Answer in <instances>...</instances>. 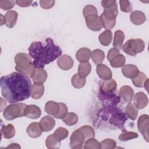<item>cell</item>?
Here are the masks:
<instances>
[{
	"label": "cell",
	"instance_id": "obj_7",
	"mask_svg": "<svg viewBox=\"0 0 149 149\" xmlns=\"http://www.w3.org/2000/svg\"><path fill=\"white\" fill-rule=\"evenodd\" d=\"M85 140L83 132L79 129L73 132L70 139V146L72 149H80L82 148Z\"/></svg>",
	"mask_w": 149,
	"mask_h": 149
},
{
	"label": "cell",
	"instance_id": "obj_49",
	"mask_svg": "<svg viewBox=\"0 0 149 149\" xmlns=\"http://www.w3.org/2000/svg\"><path fill=\"white\" fill-rule=\"evenodd\" d=\"M8 148H20V146L16 143H12L10 146L7 147Z\"/></svg>",
	"mask_w": 149,
	"mask_h": 149
},
{
	"label": "cell",
	"instance_id": "obj_43",
	"mask_svg": "<svg viewBox=\"0 0 149 149\" xmlns=\"http://www.w3.org/2000/svg\"><path fill=\"white\" fill-rule=\"evenodd\" d=\"M121 10L124 12H130L132 10L130 2L127 0H121L119 1Z\"/></svg>",
	"mask_w": 149,
	"mask_h": 149
},
{
	"label": "cell",
	"instance_id": "obj_44",
	"mask_svg": "<svg viewBox=\"0 0 149 149\" xmlns=\"http://www.w3.org/2000/svg\"><path fill=\"white\" fill-rule=\"evenodd\" d=\"M59 111L58 113L55 117L58 119H62L68 113V108L66 105L62 102H59Z\"/></svg>",
	"mask_w": 149,
	"mask_h": 149
},
{
	"label": "cell",
	"instance_id": "obj_32",
	"mask_svg": "<svg viewBox=\"0 0 149 149\" xmlns=\"http://www.w3.org/2000/svg\"><path fill=\"white\" fill-rule=\"evenodd\" d=\"M45 145L48 148H58L61 145V141L58 140L54 134H50L45 140Z\"/></svg>",
	"mask_w": 149,
	"mask_h": 149
},
{
	"label": "cell",
	"instance_id": "obj_13",
	"mask_svg": "<svg viewBox=\"0 0 149 149\" xmlns=\"http://www.w3.org/2000/svg\"><path fill=\"white\" fill-rule=\"evenodd\" d=\"M147 96L143 92L137 93L134 97V104L138 109H143L148 104Z\"/></svg>",
	"mask_w": 149,
	"mask_h": 149
},
{
	"label": "cell",
	"instance_id": "obj_27",
	"mask_svg": "<svg viewBox=\"0 0 149 149\" xmlns=\"http://www.w3.org/2000/svg\"><path fill=\"white\" fill-rule=\"evenodd\" d=\"M112 34L110 30H106L101 33L98 38L100 42L104 46L109 45L112 41Z\"/></svg>",
	"mask_w": 149,
	"mask_h": 149
},
{
	"label": "cell",
	"instance_id": "obj_34",
	"mask_svg": "<svg viewBox=\"0 0 149 149\" xmlns=\"http://www.w3.org/2000/svg\"><path fill=\"white\" fill-rule=\"evenodd\" d=\"M125 61V57L122 54H119L113 57L109 62L113 68H120L124 65Z\"/></svg>",
	"mask_w": 149,
	"mask_h": 149
},
{
	"label": "cell",
	"instance_id": "obj_20",
	"mask_svg": "<svg viewBox=\"0 0 149 149\" xmlns=\"http://www.w3.org/2000/svg\"><path fill=\"white\" fill-rule=\"evenodd\" d=\"M117 87L116 82L113 79L104 80L101 85V91L105 93H111L114 91Z\"/></svg>",
	"mask_w": 149,
	"mask_h": 149
},
{
	"label": "cell",
	"instance_id": "obj_28",
	"mask_svg": "<svg viewBox=\"0 0 149 149\" xmlns=\"http://www.w3.org/2000/svg\"><path fill=\"white\" fill-rule=\"evenodd\" d=\"M125 113L126 116L130 119L134 120L136 119L138 115V108L136 105L132 103H129L126 107Z\"/></svg>",
	"mask_w": 149,
	"mask_h": 149
},
{
	"label": "cell",
	"instance_id": "obj_33",
	"mask_svg": "<svg viewBox=\"0 0 149 149\" xmlns=\"http://www.w3.org/2000/svg\"><path fill=\"white\" fill-rule=\"evenodd\" d=\"M63 122L69 126H73L78 122L77 115L73 112H69L62 118Z\"/></svg>",
	"mask_w": 149,
	"mask_h": 149
},
{
	"label": "cell",
	"instance_id": "obj_36",
	"mask_svg": "<svg viewBox=\"0 0 149 149\" xmlns=\"http://www.w3.org/2000/svg\"><path fill=\"white\" fill-rule=\"evenodd\" d=\"M146 79V75L144 73L139 72L137 76L132 79V82L136 87H142L144 86V83Z\"/></svg>",
	"mask_w": 149,
	"mask_h": 149
},
{
	"label": "cell",
	"instance_id": "obj_37",
	"mask_svg": "<svg viewBox=\"0 0 149 149\" xmlns=\"http://www.w3.org/2000/svg\"><path fill=\"white\" fill-rule=\"evenodd\" d=\"M84 134L85 139H88L90 138H94L95 136V132L94 129L88 125H85L81 127L79 129Z\"/></svg>",
	"mask_w": 149,
	"mask_h": 149
},
{
	"label": "cell",
	"instance_id": "obj_2",
	"mask_svg": "<svg viewBox=\"0 0 149 149\" xmlns=\"http://www.w3.org/2000/svg\"><path fill=\"white\" fill-rule=\"evenodd\" d=\"M29 55L34 59L33 65L36 69H43L45 65L53 62L62 53L60 47L54 44L50 38L45 40V44L35 41L29 48Z\"/></svg>",
	"mask_w": 149,
	"mask_h": 149
},
{
	"label": "cell",
	"instance_id": "obj_46",
	"mask_svg": "<svg viewBox=\"0 0 149 149\" xmlns=\"http://www.w3.org/2000/svg\"><path fill=\"white\" fill-rule=\"evenodd\" d=\"M55 4V1L54 0H42L40 1V5L41 7L45 9H48L52 8Z\"/></svg>",
	"mask_w": 149,
	"mask_h": 149
},
{
	"label": "cell",
	"instance_id": "obj_3",
	"mask_svg": "<svg viewBox=\"0 0 149 149\" xmlns=\"http://www.w3.org/2000/svg\"><path fill=\"white\" fill-rule=\"evenodd\" d=\"M15 69L29 77L33 78L36 73V69L31 62L29 55L26 53H19L15 57Z\"/></svg>",
	"mask_w": 149,
	"mask_h": 149
},
{
	"label": "cell",
	"instance_id": "obj_19",
	"mask_svg": "<svg viewBox=\"0 0 149 149\" xmlns=\"http://www.w3.org/2000/svg\"><path fill=\"white\" fill-rule=\"evenodd\" d=\"M91 52L88 48H81L77 51L76 56L79 62L81 63L87 62L91 58Z\"/></svg>",
	"mask_w": 149,
	"mask_h": 149
},
{
	"label": "cell",
	"instance_id": "obj_12",
	"mask_svg": "<svg viewBox=\"0 0 149 149\" xmlns=\"http://www.w3.org/2000/svg\"><path fill=\"white\" fill-rule=\"evenodd\" d=\"M122 72L125 77L132 79L136 77L139 73L137 67L132 64L123 65L122 68Z\"/></svg>",
	"mask_w": 149,
	"mask_h": 149
},
{
	"label": "cell",
	"instance_id": "obj_6",
	"mask_svg": "<svg viewBox=\"0 0 149 149\" xmlns=\"http://www.w3.org/2000/svg\"><path fill=\"white\" fill-rule=\"evenodd\" d=\"M101 6L104 8V15L111 20L116 19L118 15V6L115 1H102Z\"/></svg>",
	"mask_w": 149,
	"mask_h": 149
},
{
	"label": "cell",
	"instance_id": "obj_5",
	"mask_svg": "<svg viewBox=\"0 0 149 149\" xmlns=\"http://www.w3.org/2000/svg\"><path fill=\"white\" fill-rule=\"evenodd\" d=\"M145 48L144 41L140 39H130L128 40L123 46V51L131 56H136L138 53L143 51Z\"/></svg>",
	"mask_w": 149,
	"mask_h": 149
},
{
	"label": "cell",
	"instance_id": "obj_41",
	"mask_svg": "<svg viewBox=\"0 0 149 149\" xmlns=\"http://www.w3.org/2000/svg\"><path fill=\"white\" fill-rule=\"evenodd\" d=\"M101 148L102 149H113L116 147V142L114 140L107 139L102 141L100 143Z\"/></svg>",
	"mask_w": 149,
	"mask_h": 149
},
{
	"label": "cell",
	"instance_id": "obj_29",
	"mask_svg": "<svg viewBox=\"0 0 149 149\" xmlns=\"http://www.w3.org/2000/svg\"><path fill=\"white\" fill-rule=\"evenodd\" d=\"M99 19L102 25V27H103L105 29L108 30L112 29L115 26L116 23V19H114V20L109 19L106 17L103 13H102L100 16Z\"/></svg>",
	"mask_w": 149,
	"mask_h": 149
},
{
	"label": "cell",
	"instance_id": "obj_23",
	"mask_svg": "<svg viewBox=\"0 0 149 149\" xmlns=\"http://www.w3.org/2000/svg\"><path fill=\"white\" fill-rule=\"evenodd\" d=\"M44 91V87L42 84L34 83L31 86V96L34 99H39L42 96Z\"/></svg>",
	"mask_w": 149,
	"mask_h": 149
},
{
	"label": "cell",
	"instance_id": "obj_14",
	"mask_svg": "<svg viewBox=\"0 0 149 149\" xmlns=\"http://www.w3.org/2000/svg\"><path fill=\"white\" fill-rule=\"evenodd\" d=\"M41 109L35 105H26L24 109V116L31 119L38 118L41 116Z\"/></svg>",
	"mask_w": 149,
	"mask_h": 149
},
{
	"label": "cell",
	"instance_id": "obj_1",
	"mask_svg": "<svg viewBox=\"0 0 149 149\" xmlns=\"http://www.w3.org/2000/svg\"><path fill=\"white\" fill-rule=\"evenodd\" d=\"M2 95L10 103H17L29 98L31 94V82L26 75L13 72L1 78Z\"/></svg>",
	"mask_w": 149,
	"mask_h": 149
},
{
	"label": "cell",
	"instance_id": "obj_42",
	"mask_svg": "<svg viewBox=\"0 0 149 149\" xmlns=\"http://www.w3.org/2000/svg\"><path fill=\"white\" fill-rule=\"evenodd\" d=\"M83 16L85 17L89 15H98V12L95 6L91 5H88L84 8L83 10Z\"/></svg>",
	"mask_w": 149,
	"mask_h": 149
},
{
	"label": "cell",
	"instance_id": "obj_31",
	"mask_svg": "<svg viewBox=\"0 0 149 149\" xmlns=\"http://www.w3.org/2000/svg\"><path fill=\"white\" fill-rule=\"evenodd\" d=\"M91 58L94 63L98 65L104 61L105 58V54L102 50L97 49L91 52Z\"/></svg>",
	"mask_w": 149,
	"mask_h": 149
},
{
	"label": "cell",
	"instance_id": "obj_50",
	"mask_svg": "<svg viewBox=\"0 0 149 149\" xmlns=\"http://www.w3.org/2000/svg\"><path fill=\"white\" fill-rule=\"evenodd\" d=\"M1 26H2L3 24H5V16H3L1 14Z\"/></svg>",
	"mask_w": 149,
	"mask_h": 149
},
{
	"label": "cell",
	"instance_id": "obj_30",
	"mask_svg": "<svg viewBox=\"0 0 149 149\" xmlns=\"http://www.w3.org/2000/svg\"><path fill=\"white\" fill-rule=\"evenodd\" d=\"M1 133L5 139L12 138L15 134V129L12 124H8L6 126H2Z\"/></svg>",
	"mask_w": 149,
	"mask_h": 149
},
{
	"label": "cell",
	"instance_id": "obj_10",
	"mask_svg": "<svg viewBox=\"0 0 149 149\" xmlns=\"http://www.w3.org/2000/svg\"><path fill=\"white\" fill-rule=\"evenodd\" d=\"M119 95L124 103H130L134 96L133 90L129 86H123L120 88Z\"/></svg>",
	"mask_w": 149,
	"mask_h": 149
},
{
	"label": "cell",
	"instance_id": "obj_21",
	"mask_svg": "<svg viewBox=\"0 0 149 149\" xmlns=\"http://www.w3.org/2000/svg\"><path fill=\"white\" fill-rule=\"evenodd\" d=\"M18 14L15 10L8 11L5 16V24L9 28H12L16 24L17 20Z\"/></svg>",
	"mask_w": 149,
	"mask_h": 149
},
{
	"label": "cell",
	"instance_id": "obj_11",
	"mask_svg": "<svg viewBox=\"0 0 149 149\" xmlns=\"http://www.w3.org/2000/svg\"><path fill=\"white\" fill-rule=\"evenodd\" d=\"M57 65L61 69L63 70H68L73 67V61L70 56L68 55H63L58 58L57 61Z\"/></svg>",
	"mask_w": 149,
	"mask_h": 149
},
{
	"label": "cell",
	"instance_id": "obj_35",
	"mask_svg": "<svg viewBox=\"0 0 149 149\" xmlns=\"http://www.w3.org/2000/svg\"><path fill=\"white\" fill-rule=\"evenodd\" d=\"M72 84L76 88H80L84 87L86 84V79L80 77L78 74H75L72 77Z\"/></svg>",
	"mask_w": 149,
	"mask_h": 149
},
{
	"label": "cell",
	"instance_id": "obj_25",
	"mask_svg": "<svg viewBox=\"0 0 149 149\" xmlns=\"http://www.w3.org/2000/svg\"><path fill=\"white\" fill-rule=\"evenodd\" d=\"M91 66L88 62L80 63L78 67V75L81 78H86L90 73Z\"/></svg>",
	"mask_w": 149,
	"mask_h": 149
},
{
	"label": "cell",
	"instance_id": "obj_22",
	"mask_svg": "<svg viewBox=\"0 0 149 149\" xmlns=\"http://www.w3.org/2000/svg\"><path fill=\"white\" fill-rule=\"evenodd\" d=\"M45 111L48 114L55 116L59 111V102H56L52 101H48L45 105Z\"/></svg>",
	"mask_w": 149,
	"mask_h": 149
},
{
	"label": "cell",
	"instance_id": "obj_24",
	"mask_svg": "<svg viewBox=\"0 0 149 149\" xmlns=\"http://www.w3.org/2000/svg\"><path fill=\"white\" fill-rule=\"evenodd\" d=\"M47 78V73L43 69H37L34 76L32 78L34 83L43 84Z\"/></svg>",
	"mask_w": 149,
	"mask_h": 149
},
{
	"label": "cell",
	"instance_id": "obj_9",
	"mask_svg": "<svg viewBox=\"0 0 149 149\" xmlns=\"http://www.w3.org/2000/svg\"><path fill=\"white\" fill-rule=\"evenodd\" d=\"M85 20L88 28L93 31H99L102 27L98 15L87 16L85 17Z\"/></svg>",
	"mask_w": 149,
	"mask_h": 149
},
{
	"label": "cell",
	"instance_id": "obj_18",
	"mask_svg": "<svg viewBox=\"0 0 149 149\" xmlns=\"http://www.w3.org/2000/svg\"><path fill=\"white\" fill-rule=\"evenodd\" d=\"M130 19L134 24L141 25L146 21V16L143 12L135 10L130 13Z\"/></svg>",
	"mask_w": 149,
	"mask_h": 149
},
{
	"label": "cell",
	"instance_id": "obj_47",
	"mask_svg": "<svg viewBox=\"0 0 149 149\" xmlns=\"http://www.w3.org/2000/svg\"><path fill=\"white\" fill-rule=\"evenodd\" d=\"M119 54L120 53H119V49H118L115 48H112L110 49L108 51V53L107 55V59L110 62L113 57H115L116 55H117Z\"/></svg>",
	"mask_w": 149,
	"mask_h": 149
},
{
	"label": "cell",
	"instance_id": "obj_40",
	"mask_svg": "<svg viewBox=\"0 0 149 149\" xmlns=\"http://www.w3.org/2000/svg\"><path fill=\"white\" fill-rule=\"evenodd\" d=\"M137 137H138V134L133 132H125L120 134L119 136V139L123 141L136 139Z\"/></svg>",
	"mask_w": 149,
	"mask_h": 149
},
{
	"label": "cell",
	"instance_id": "obj_8",
	"mask_svg": "<svg viewBox=\"0 0 149 149\" xmlns=\"http://www.w3.org/2000/svg\"><path fill=\"white\" fill-rule=\"evenodd\" d=\"M148 115L146 114L141 115L137 121V127L146 141H148Z\"/></svg>",
	"mask_w": 149,
	"mask_h": 149
},
{
	"label": "cell",
	"instance_id": "obj_15",
	"mask_svg": "<svg viewBox=\"0 0 149 149\" xmlns=\"http://www.w3.org/2000/svg\"><path fill=\"white\" fill-rule=\"evenodd\" d=\"M39 123L42 131L49 132L54 127L55 121L52 116H45L41 119Z\"/></svg>",
	"mask_w": 149,
	"mask_h": 149
},
{
	"label": "cell",
	"instance_id": "obj_4",
	"mask_svg": "<svg viewBox=\"0 0 149 149\" xmlns=\"http://www.w3.org/2000/svg\"><path fill=\"white\" fill-rule=\"evenodd\" d=\"M26 107L25 104L14 103L8 105L4 109L3 117L8 120H11L19 117L24 116V109Z\"/></svg>",
	"mask_w": 149,
	"mask_h": 149
},
{
	"label": "cell",
	"instance_id": "obj_39",
	"mask_svg": "<svg viewBox=\"0 0 149 149\" xmlns=\"http://www.w3.org/2000/svg\"><path fill=\"white\" fill-rule=\"evenodd\" d=\"M68 131L66 129L60 127H58L54 133V135L55 136V137L59 140V141H61L65 139H66L68 136Z\"/></svg>",
	"mask_w": 149,
	"mask_h": 149
},
{
	"label": "cell",
	"instance_id": "obj_38",
	"mask_svg": "<svg viewBox=\"0 0 149 149\" xmlns=\"http://www.w3.org/2000/svg\"><path fill=\"white\" fill-rule=\"evenodd\" d=\"M84 148L85 149H100V143L94 138H90L86 141Z\"/></svg>",
	"mask_w": 149,
	"mask_h": 149
},
{
	"label": "cell",
	"instance_id": "obj_26",
	"mask_svg": "<svg viewBox=\"0 0 149 149\" xmlns=\"http://www.w3.org/2000/svg\"><path fill=\"white\" fill-rule=\"evenodd\" d=\"M124 39L125 34L123 32L120 30H116L114 34V40L113 42V46L114 48L118 49H121Z\"/></svg>",
	"mask_w": 149,
	"mask_h": 149
},
{
	"label": "cell",
	"instance_id": "obj_16",
	"mask_svg": "<svg viewBox=\"0 0 149 149\" xmlns=\"http://www.w3.org/2000/svg\"><path fill=\"white\" fill-rule=\"evenodd\" d=\"M96 71L97 74L99 77L104 80H107L112 78V74L110 69L104 64H99L97 65L96 68Z\"/></svg>",
	"mask_w": 149,
	"mask_h": 149
},
{
	"label": "cell",
	"instance_id": "obj_45",
	"mask_svg": "<svg viewBox=\"0 0 149 149\" xmlns=\"http://www.w3.org/2000/svg\"><path fill=\"white\" fill-rule=\"evenodd\" d=\"M15 3L14 1L2 0L0 1V8L3 10H9L14 6Z\"/></svg>",
	"mask_w": 149,
	"mask_h": 149
},
{
	"label": "cell",
	"instance_id": "obj_17",
	"mask_svg": "<svg viewBox=\"0 0 149 149\" xmlns=\"http://www.w3.org/2000/svg\"><path fill=\"white\" fill-rule=\"evenodd\" d=\"M42 130L41 129L40 123L38 122H33L30 123L27 128L28 135L32 138H37L42 134Z\"/></svg>",
	"mask_w": 149,
	"mask_h": 149
},
{
	"label": "cell",
	"instance_id": "obj_48",
	"mask_svg": "<svg viewBox=\"0 0 149 149\" xmlns=\"http://www.w3.org/2000/svg\"><path fill=\"white\" fill-rule=\"evenodd\" d=\"M16 4L21 7H27L31 5L32 1H20L17 0L16 1Z\"/></svg>",
	"mask_w": 149,
	"mask_h": 149
}]
</instances>
